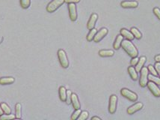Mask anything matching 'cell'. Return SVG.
Instances as JSON below:
<instances>
[{
    "instance_id": "6da1fadb",
    "label": "cell",
    "mask_w": 160,
    "mask_h": 120,
    "mask_svg": "<svg viewBox=\"0 0 160 120\" xmlns=\"http://www.w3.org/2000/svg\"><path fill=\"white\" fill-rule=\"evenodd\" d=\"M121 47L127 52V53L130 57H137L138 55V51L134 44L129 40H123L121 42Z\"/></svg>"
},
{
    "instance_id": "7a4b0ae2",
    "label": "cell",
    "mask_w": 160,
    "mask_h": 120,
    "mask_svg": "<svg viewBox=\"0 0 160 120\" xmlns=\"http://www.w3.org/2000/svg\"><path fill=\"white\" fill-rule=\"evenodd\" d=\"M65 3V0H52L47 6V11L49 13H53Z\"/></svg>"
},
{
    "instance_id": "3957f363",
    "label": "cell",
    "mask_w": 160,
    "mask_h": 120,
    "mask_svg": "<svg viewBox=\"0 0 160 120\" xmlns=\"http://www.w3.org/2000/svg\"><path fill=\"white\" fill-rule=\"evenodd\" d=\"M58 57L59 59V62L62 68H67L69 66V61H68V56L66 55V53L64 50H58Z\"/></svg>"
},
{
    "instance_id": "277c9868",
    "label": "cell",
    "mask_w": 160,
    "mask_h": 120,
    "mask_svg": "<svg viewBox=\"0 0 160 120\" xmlns=\"http://www.w3.org/2000/svg\"><path fill=\"white\" fill-rule=\"evenodd\" d=\"M141 75H140L139 78V84L142 88L145 87L148 84V68L146 67H143L141 70Z\"/></svg>"
},
{
    "instance_id": "5b68a950",
    "label": "cell",
    "mask_w": 160,
    "mask_h": 120,
    "mask_svg": "<svg viewBox=\"0 0 160 120\" xmlns=\"http://www.w3.org/2000/svg\"><path fill=\"white\" fill-rule=\"evenodd\" d=\"M121 94L126 98L129 99V101L135 102L138 99V95L135 93V92H132L130 90L127 89H122L121 90Z\"/></svg>"
},
{
    "instance_id": "8992f818",
    "label": "cell",
    "mask_w": 160,
    "mask_h": 120,
    "mask_svg": "<svg viewBox=\"0 0 160 120\" xmlns=\"http://www.w3.org/2000/svg\"><path fill=\"white\" fill-rule=\"evenodd\" d=\"M117 103H118V97L115 95H111L109 98V104H108V111L111 114H114L117 109Z\"/></svg>"
},
{
    "instance_id": "52a82bcc",
    "label": "cell",
    "mask_w": 160,
    "mask_h": 120,
    "mask_svg": "<svg viewBox=\"0 0 160 120\" xmlns=\"http://www.w3.org/2000/svg\"><path fill=\"white\" fill-rule=\"evenodd\" d=\"M148 88L149 89V90L151 92V93L154 95L155 97H160V89L159 88L158 86L155 83L152 82V81H150L148 82Z\"/></svg>"
},
{
    "instance_id": "ba28073f",
    "label": "cell",
    "mask_w": 160,
    "mask_h": 120,
    "mask_svg": "<svg viewBox=\"0 0 160 120\" xmlns=\"http://www.w3.org/2000/svg\"><path fill=\"white\" fill-rule=\"evenodd\" d=\"M68 10H69V16L71 21L74 22L77 20V12L76 6L74 3H70L68 5Z\"/></svg>"
},
{
    "instance_id": "9c48e42d",
    "label": "cell",
    "mask_w": 160,
    "mask_h": 120,
    "mask_svg": "<svg viewBox=\"0 0 160 120\" xmlns=\"http://www.w3.org/2000/svg\"><path fill=\"white\" fill-rule=\"evenodd\" d=\"M108 34V29L106 28H103L100 30L99 32H97L94 38V41L96 43H98Z\"/></svg>"
},
{
    "instance_id": "30bf717a",
    "label": "cell",
    "mask_w": 160,
    "mask_h": 120,
    "mask_svg": "<svg viewBox=\"0 0 160 120\" xmlns=\"http://www.w3.org/2000/svg\"><path fill=\"white\" fill-rule=\"evenodd\" d=\"M143 108V104L141 102L136 103L135 104L132 105V106L129 107L128 109H127V113L128 114H133L135 113L138 112V111L141 110Z\"/></svg>"
},
{
    "instance_id": "8fae6325",
    "label": "cell",
    "mask_w": 160,
    "mask_h": 120,
    "mask_svg": "<svg viewBox=\"0 0 160 120\" xmlns=\"http://www.w3.org/2000/svg\"><path fill=\"white\" fill-rule=\"evenodd\" d=\"M97 19H98L97 14H95V13H94V14H91V18H90L89 20H88V24H87V27H88V29L91 30V29H92L94 28L96 23H97Z\"/></svg>"
},
{
    "instance_id": "7c38bea8",
    "label": "cell",
    "mask_w": 160,
    "mask_h": 120,
    "mask_svg": "<svg viewBox=\"0 0 160 120\" xmlns=\"http://www.w3.org/2000/svg\"><path fill=\"white\" fill-rule=\"evenodd\" d=\"M121 5L124 8H135L138 7V3L136 1H124L121 3Z\"/></svg>"
},
{
    "instance_id": "4fadbf2b",
    "label": "cell",
    "mask_w": 160,
    "mask_h": 120,
    "mask_svg": "<svg viewBox=\"0 0 160 120\" xmlns=\"http://www.w3.org/2000/svg\"><path fill=\"white\" fill-rule=\"evenodd\" d=\"M71 103H72L73 107L74 109H80V103L76 94L72 93V95H71Z\"/></svg>"
},
{
    "instance_id": "5bb4252c",
    "label": "cell",
    "mask_w": 160,
    "mask_h": 120,
    "mask_svg": "<svg viewBox=\"0 0 160 120\" xmlns=\"http://www.w3.org/2000/svg\"><path fill=\"white\" fill-rule=\"evenodd\" d=\"M121 35H122L123 37H124L125 38H127V40H129V41H132V40L135 38V37L133 36L132 32L128 31V30L126 29H121Z\"/></svg>"
},
{
    "instance_id": "9a60e30c",
    "label": "cell",
    "mask_w": 160,
    "mask_h": 120,
    "mask_svg": "<svg viewBox=\"0 0 160 120\" xmlns=\"http://www.w3.org/2000/svg\"><path fill=\"white\" fill-rule=\"evenodd\" d=\"M145 62H146V57L145 56H141L138 59V63L135 65V70H136L137 72H140L141 71V68L144 67Z\"/></svg>"
},
{
    "instance_id": "2e32d148",
    "label": "cell",
    "mask_w": 160,
    "mask_h": 120,
    "mask_svg": "<svg viewBox=\"0 0 160 120\" xmlns=\"http://www.w3.org/2000/svg\"><path fill=\"white\" fill-rule=\"evenodd\" d=\"M15 80L12 77H7V78H0V84L1 85H8V84L14 83Z\"/></svg>"
},
{
    "instance_id": "e0dca14e",
    "label": "cell",
    "mask_w": 160,
    "mask_h": 120,
    "mask_svg": "<svg viewBox=\"0 0 160 120\" xmlns=\"http://www.w3.org/2000/svg\"><path fill=\"white\" fill-rule=\"evenodd\" d=\"M115 54L111 50H101L99 51V56L101 57H111Z\"/></svg>"
},
{
    "instance_id": "ac0fdd59",
    "label": "cell",
    "mask_w": 160,
    "mask_h": 120,
    "mask_svg": "<svg viewBox=\"0 0 160 120\" xmlns=\"http://www.w3.org/2000/svg\"><path fill=\"white\" fill-rule=\"evenodd\" d=\"M128 72H129V74L130 75L131 78H132L133 80H138V72L136 71L135 68H134L133 66H129L128 68Z\"/></svg>"
},
{
    "instance_id": "d6986e66",
    "label": "cell",
    "mask_w": 160,
    "mask_h": 120,
    "mask_svg": "<svg viewBox=\"0 0 160 120\" xmlns=\"http://www.w3.org/2000/svg\"><path fill=\"white\" fill-rule=\"evenodd\" d=\"M123 40H124V37H123L121 35H118V36H117L116 39H115V42H114V44H113L114 49L118 50L120 48H121V42L123 41Z\"/></svg>"
},
{
    "instance_id": "ffe728a7",
    "label": "cell",
    "mask_w": 160,
    "mask_h": 120,
    "mask_svg": "<svg viewBox=\"0 0 160 120\" xmlns=\"http://www.w3.org/2000/svg\"><path fill=\"white\" fill-rule=\"evenodd\" d=\"M59 98L61 101H66L67 90L64 86H61L59 88Z\"/></svg>"
},
{
    "instance_id": "44dd1931",
    "label": "cell",
    "mask_w": 160,
    "mask_h": 120,
    "mask_svg": "<svg viewBox=\"0 0 160 120\" xmlns=\"http://www.w3.org/2000/svg\"><path fill=\"white\" fill-rule=\"evenodd\" d=\"M21 109H22L21 104L20 103H17L15 106V116L16 119H21V116H22V114H21Z\"/></svg>"
},
{
    "instance_id": "7402d4cb",
    "label": "cell",
    "mask_w": 160,
    "mask_h": 120,
    "mask_svg": "<svg viewBox=\"0 0 160 120\" xmlns=\"http://www.w3.org/2000/svg\"><path fill=\"white\" fill-rule=\"evenodd\" d=\"M130 32H132V34L133 35V36L135 37L136 39L139 40V39H141V37H142V35H141V32H140L138 29L135 28V27H132V28L131 29Z\"/></svg>"
},
{
    "instance_id": "603a6c76",
    "label": "cell",
    "mask_w": 160,
    "mask_h": 120,
    "mask_svg": "<svg viewBox=\"0 0 160 120\" xmlns=\"http://www.w3.org/2000/svg\"><path fill=\"white\" fill-rule=\"evenodd\" d=\"M97 29H96L95 28L90 30V32L88 33V35H87V41H93V40H94V36H95V35L97 34Z\"/></svg>"
},
{
    "instance_id": "cb8c5ba5",
    "label": "cell",
    "mask_w": 160,
    "mask_h": 120,
    "mask_svg": "<svg viewBox=\"0 0 160 120\" xmlns=\"http://www.w3.org/2000/svg\"><path fill=\"white\" fill-rule=\"evenodd\" d=\"M148 80L150 81L155 83L156 85L160 86V78H157L156 76H154L153 74H150V75H148Z\"/></svg>"
},
{
    "instance_id": "d4e9b609",
    "label": "cell",
    "mask_w": 160,
    "mask_h": 120,
    "mask_svg": "<svg viewBox=\"0 0 160 120\" xmlns=\"http://www.w3.org/2000/svg\"><path fill=\"white\" fill-rule=\"evenodd\" d=\"M1 107H2V109L3 110L4 113L5 114H11V110L9 108L8 104H5V103H2L1 104Z\"/></svg>"
},
{
    "instance_id": "484cf974",
    "label": "cell",
    "mask_w": 160,
    "mask_h": 120,
    "mask_svg": "<svg viewBox=\"0 0 160 120\" xmlns=\"http://www.w3.org/2000/svg\"><path fill=\"white\" fill-rule=\"evenodd\" d=\"M20 5L23 9H27L31 5V0H20Z\"/></svg>"
},
{
    "instance_id": "4316f807",
    "label": "cell",
    "mask_w": 160,
    "mask_h": 120,
    "mask_svg": "<svg viewBox=\"0 0 160 120\" xmlns=\"http://www.w3.org/2000/svg\"><path fill=\"white\" fill-rule=\"evenodd\" d=\"M16 119V116L13 114H5V115L0 116V119L1 120H8V119Z\"/></svg>"
},
{
    "instance_id": "83f0119b",
    "label": "cell",
    "mask_w": 160,
    "mask_h": 120,
    "mask_svg": "<svg viewBox=\"0 0 160 120\" xmlns=\"http://www.w3.org/2000/svg\"><path fill=\"white\" fill-rule=\"evenodd\" d=\"M88 116H89V114H88V113L87 112V111H82V112H81L79 116L78 117V119H77L85 120L88 118Z\"/></svg>"
},
{
    "instance_id": "f1b7e54d",
    "label": "cell",
    "mask_w": 160,
    "mask_h": 120,
    "mask_svg": "<svg viewBox=\"0 0 160 120\" xmlns=\"http://www.w3.org/2000/svg\"><path fill=\"white\" fill-rule=\"evenodd\" d=\"M81 112L82 111L80 110V109H78V110H76L75 112L73 113L72 114V116H71V119L72 120H76L78 119V117L79 116L80 113H81Z\"/></svg>"
},
{
    "instance_id": "f546056e",
    "label": "cell",
    "mask_w": 160,
    "mask_h": 120,
    "mask_svg": "<svg viewBox=\"0 0 160 120\" xmlns=\"http://www.w3.org/2000/svg\"><path fill=\"white\" fill-rule=\"evenodd\" d=\"M148 71H149L151 73V74H153V75H154V76H157V75H158L156 71L155 67H153V65H150L148 67Z\"/></svg>"
},
{
    "instance_id": "4dcf8cb0",
    "label": "cell",
    "mask_w": 160,
    "mask_h": 120,
    "mask_svg": "<svg viewBox=\"0 0 160 120\" xmlns=\"http://www.w3.org/2000/svg\"><path fill=\"white\" fill-rule=\"evenodd\" d=\"M71 95H72V92H71V90H68V91H67L66 102L68 104H70L71 103Z\"/></svg>"
},
{
    "instance_id": "1f68e13d",
    "label": "cell",
    "mask_w": 160,
    "mask_h": 120,
    "mask_svg": "<svg viewBox=\"0 0 160 120\" xmlns=\"http://www.w3.org/2000/svg\"><path fill=\"white\" fill-rule=\"evenodd\" d=\"M153 13L156 16V18L160 20V9L159 8H153Z\"/></svg>"
},
{
    "instance_id": "d6a6232c",
    "label": "cell",
    "mask_w": 160,
    "mask_h": 120,
    "mask_svg": "<svg viewBox=\"0 0 160 120\" xmlns=\"http://www.w3.org/2000/svg\"><path fill=\"white\" fill-rule=\"evenodd\" d=\"M138 59L137 58V57H133V58H132V60L130 61V64L132 66H135V65H137V63H138Z\"/></svg>"
},
{
    "instance_id": "836d02e7",
    "label": "cell",
    "mask_w": 160,
    "mask_h": 120,
    "mask_svg": "<svg viewBox=\"0 0 160 120\" xmlns=\"http://www.w3.org/2000/svg\"><path fill=\"white\" fill-rule=\"evenodd\" d=\"M155 68H156V71L157 74H158L159 77L160 78V62H156V63L155 64Z\"/></svg>"
},
{
    "instance_id": "e575fe53",
    "label": "cell",
    "mask_w": 160,
    "mask_h": 120,
    "mask_svg": "<svg viewBox=\"0 0 160 120\" xmlns=\"http://www.w3.org/2000/svg\"><path fill=\"white\" fill-rule=\"evenodd\" d=\"M80 2V0H65V2L66 3L70 4V3H79Z\"/></svg>"
},
{
    "instance_id": "d590c367",
    "label": "cell",
    "mask_w": 160,
    "mask_h": 120,
    "mask_svg": "<svg viewBox=\"0 0 160 120\" xmlns=\"http://www.w3.org/2000/svg\"><path fill=\"white\" fill-rule=\"evenodd\" d=\"M154 59H155V61L156 62H160V54H159V55L156 56L155 58H154Z\"/></svg>"
},
{
    "instance_id": "8d00e7d4",
    "label": "cell",
    "mask_w": 160,
    "mask_h": 120,
    "mask_svg": "<svg viewBox=\"0 0 160 120\" xmlns=\"http://www.w3.org/2000/svg\"><path fill=\"white\" fill-rule=\"evenodd\" d=\"M95 119H97V120H100L101 119L100 118V117H97V116H93L92 118H91V120H95Z\"/></svg>"
},
{
    "instance_id": "74e56055",
    "label": "cell",
    "mask_w": 160,
    "mask_h": 120,
    "mask_svg": "<svg viewBox=\"0 0 160 120\" xmlns=\"http://www.w3.org/2000/svg\"><path fill=\"white\" fill-rule=\"evenodd\" d=\"M3 113H4V112H3V110H2V109L1 104H0V116L3 115Z\"/></svg>"
}]
</instances>
